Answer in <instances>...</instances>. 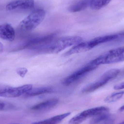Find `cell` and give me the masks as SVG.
<instances>
[{
    "label": "cell",
    "mask_w": 124,
    "mask_h": 124,
    "mask_svg": "<svg viewBox=\"0 0 124 124\" xmlns=\"http://www.w3.org/2000/svg\"><path fill=\"white\" fill-rule=\"evenodd\" d=\"M53 92L54 90L51 87H42L34 89L32 88L30 91L25 94V97H35L40 95L52 93Z\"/></svg>",
    "instance_id": "15"
},
{
    "label": "cell",
    "mask_w": 124,
    "mask_h": 124,
    "mask_svg": "<svg viewBox=\"0 0 124 124\" xmlns=\"http://www.w3.org/2000/svg\"><path fill=\"white\" fill-rule=\"evenodd\" d=\"M119 110L121 111H124V105L123 106H122L120 108H119Z\"/></svg>",
    "instance_id": "24"
},
{
    "label": "cell",
    "mask_w": 124,
    "mask_h": 124,
    "mask_svg": "<svg viewBox=\"0 0 124 124\" xmlns=\"http://www.w3.org/2000/svg\"><path fill=\"white\" fill-rule=\"evenodd\" d=\"M32 89L31 85L27 84L18 87H7L0 89V97L16 98L25 95Z\"/></svg>",
    "instance_id": "7"
},
{
    "label": "cell",
    "mask_w": 124,
    "mask_h": 124,
    "mask_svg": "<svg viewBox=\"0 0 124 124\" xmlns=\"http://www.w3.org/2000/svg\"><path fill=\"white\" fill-rule=\"evenodd\" d=\"M124 95V91L114 93L108 95L105 99V102L108 103L114 102L119 100Z\"/></svg>",
    "instance_id": "17"
},
{
    "label": "cell",
    "mask_w": 124,
    "mask_h": 124,
    "mask_svg": "<svg viewBox=\"0 0 124 124\" xmlns=\"http://www.w3.org/2000/svg\"><path fill=\"white\" fill-rule=\"evenodd\" d=\"M59 102L57 98H53L47 100L32 106L31 109L34 110H41L51 108L56 105Z\"/></svg>",
    "instance_id": "13"
},
{
    "label": "cell",
    "mask_w": 124,
    "mask_h": 124,
    "mask_svg": "<svg viewBox=\"0 0 124 124\" xmlns=\"http://www.w3.org/2000/svg\"><path fill=\"white\" fill-rule=\"evenodd\" d=\"M118 124H124V121L122 122H121V123H119Z\"/></svg>",
    "instance_id": "25"
},
{
    "label": "cell",
    "mask_w": 124,
    "mask_h": 124,
    "mask_svg": "<svg viewBox=\"0 0 124 124\" xmlns=\"http://www.w3.org/2000/svg\"><path fill=\"white\" fill-rule=\"evenodd\" d=\"M15 37V32L13 27L8 23L0 25V39L12 41Z\"/></svg>",
    "instance_id": "10"
},
{
    "label": "cell",
    "mask_w": 124,
    "mask_h": 124,
    "mask_svg": "<svg viewBox=\"0 0 124 124\" xmlns=\"http://www.w3.org/2000/svg\"><path fill=\"white\" fill-rule=\"evenodd\" d=\"M109 111V108L105 106L95 107L85 110L72 118L69 121V124H80L87 118L108 113Z\"/></svg>",
    "instance_id": "5"
},
{
    "label": "cell",
    "mask_w": 124,
    "mask_h": 124,
    "mask_svg": "<svg viewBox=\"0 0 124 124\" xmlns=\"http://www.w3.org/2000/svg\"><path fill=\"white\" fill-rule=\"evenodd\" d=\"M34 0H15L8 4L6 7V9L8 11L31 9L34 7Z\"/></svg>",
    "instance_id": "8"
},
{
    "label": "cell",
    "mask_w": 124,
    "mask_h": 124,
    "mask_svg": "<svg viewBox=\"0 0 124 124\" xmlns=\"http://www.w3.org/2000/svg\"><path fill=\"white\" fill-rule=\"evenodd\" d=\"M107 113H105L94 116V118L91 121V124H97L102 122L108 120L110 118V115Z\"/></svg>",
    "instance_id": "18"
},
{
    "label": "cell",
    "mask_w": 124,
    "mask_h": 124,
    "mask_svg": "<svg viewBox=\"0 0 124 124\" xmlns=\"http://www.w3.org/2000/svg\"><path fill=\"white\" fill-rule=\"evenodd\" d=\"M4 50V46L0 42V54L3 53Z\"/></svg>",
    "instance_id": "21"
},
{
    "label": "cell",
    "mask_w": 124,
    "mask_h": 124,
    "mask_svg": "<svg viewBox=\"0 0 124 124\" xmlns=\"http://www.w3.org/2000/svg\"><path fill=\"white\" fill-rule=\"evenodd\" d=\"M5 106V104L2 103H0V110L3 109Z\"/></svg>",
    "instance_id": "23"
},
{
    "label": "cell",
    "mask_w": 124,
    "mask_h": 124,
    "mask_svg": "<svg viewBox=\"0 0 124 124\" xmlns=\"http://www.w3.org/2000/svg\"><path fill=\"white\" fill-rule=\"evenodd\" d=\"M119 76L120 77H124V69L122 70H120V73L119 74L118 76Z\"/></svg>",
    "instance_id": "22"
},
{
    "label": "cell",
    "mask_w": 124,
    "mask_h": 124,
    "mask_svg": "<svg viewBox=\"0 0 124 124\" xmlns=\"http://www.w3.org/2000/svg\"><path fill=\"white\" fill-rule=\"evenodd\" d=\"M120 70L118 69H112L104 73L97 80L86 85L82 90V93H91L97 90L106 85L111 80L118 76Z\"/></svg>",
    "instance_id": "4"
},
{
    "label": "cell",
    "mask_w": 124,
    "mask_h": 124,
    "mask_svg": "<svg viewBox=\"0 0 124 124\" xmlns=\"http://www.w3.org/2000/svg\"><path fill=\"white\" fill-rule=\"evenodd\" d=\"M124 61V47L109 50L90 62L97 66L101 65L112 64Z\"/></svg>",
    "instance_id": "2"
},
{
    "label": "cell",
    "mask_w": 124,
    "mask_h": 124,
    "mask_svg": "<svg viewBox=\"0 0 124 124\" xmlns=\"http://www.w3.org/2000/svg\"><path fill=\"white\" fill-rule=\"evenodd\" d=\"M83 39L79 36L63 37L54 40L43 48L41 53L56 54L71 46L82 42Z\"/></svg>",
    "instance_id": "1"
},
{
    "label": "cell",
    "mask_w": 124,
    "mask_h": 124,
    "mask_svg": "<svg viewBox=\"0 0 124 124\" xmlns=\"http://www.w3.org/2000/svg\"></svg>",
    "instance_id": "26"
},
{
    "label": "cell",
    "mask_w": 124,
    "mask_h": 124,
    "mask_svg": "<svg viewBox=\"0 0 124 124\" xmlns=\"http://www.w3.org/2000/svg\"><path fill=\"white\" fill-rule=\"evenodd\" d=\"M28 72V70L26 68H20L16 70V73L20 76L24 77Z\"/></svg>",
    "instance_id": "19"
},
{
    "label": "cell",
    "mask_w": 124,
    "mask_h": 124,
    "mask_svg": "<svg viewBox=\"0 0 124 124\" xmlns=\"http://www.w3.org/2000/svg\"><path fill=\"white\" fill-rule=\"evenodd\" d=\"M120 35L119 33L97 37L87 41L88 46L91 50L102 44L118 40L120 38Z\"/></svg>",
    "instance_id": "9"
},
{
    "label": "cell",
    "mask_w": 124,
    "mask_h": 124,
    "mask_svg": "<svg viewBox=\"0 0 124 124\" xmlns=\"http://www.w3.org/2000/svg\"><path fill=\"white\" fill-rule=\"evenodd\" d=\"M98 67L90 62L64 79L63 81V84L65 86L71 85L86 76L90 71L96 69Z\"/></svg>",
    "instance_id": "6"
},
{
    "label": "cell",
    "mask_w": 124,
    "mask_h": 124,
    "mask_svg": "<svg viewBox=\"0 0 124 124\" xmlns=\"http://www.w3.org/2000/svg\"><path fill=\"white\" fill-rule=\"evenodd\" d=\"M70 114L71 113L68 112L53 116L43 121L34 122L32 124H58Z\"/></svg>",
    "instance_id": "14"
},
{
    "label": "cell",
    "mask_w": 124,
    "mask_h": 124,
    "mask_svg": "<svg viewBox=\"0 0 124 124\" xmlns=\"http://www.w3.org/2000/svg\"><path fill=\"white\" fill-rule=\"evenodd\" d=\"M114 89L115 90H121L124 89V82L115 85Z\"/></svg>",
    "instance_id": "20"
},
{
    "label": "cell",
    "mask_w": 124,
    "mask_h": 124,
    "mask_svg": "<svg viewBox=\"0 0 124 124\" xmlns=\"http://www.w3.org/2000/svg\"><path fill=\"white\" fill-rule=\"evenodd\" d=\"M46 15V12L43 9L35 10L21 22L19 25L20 30L24 32L33 30L43 22Z\"/></svg>",
    "instance_id": "3"
},
{
    "label": "cell",
    "mask_w": 124,
    "mask_h": 124,
    "mask_svg": "<svg viewBox=\"0 0 124 124\" xmlns=\"http://www.w3.org/2000/svg\"><path fill=\"white\" fill-rule=\"evenodd\" d=\"M112 0H92L90 7L92 9L98 10L106 6Z\"/></svg>",
    "instance_id": "16"
},
{
    "label": "cell",
    "mask_w": 124,
    "mask_h": 124,
    "mask_svg": "<svg viewBox=\"0 0 124 124\" xmlns=\"http://www.w3.org/2000/svg\"><path fill=\"white\" fill-rule=\"evenodd\" d=\"M88 46L87 41L81 42L74 45L68 51L64 53L62 56L64 57L68 56L75 54H79L90 50Z\"/></svg>",
    "instance_id": "11"
},
{
    "label": "cell",
    "mask_w": 124,
    "mask_h": 124,
    "mask_svg": "<svg viewBox=\"0 0 124 124\" xmlns=\"http://www.w3.org/2000/svg\"><path fill=\"white\" fill-rule=\"evenodd\" d=\"M92 0H78L68 8L71 12H77L85 10L90 6Z\"/></svg>",
    "instance_id": "12"
}]
</instances>
